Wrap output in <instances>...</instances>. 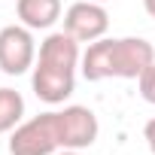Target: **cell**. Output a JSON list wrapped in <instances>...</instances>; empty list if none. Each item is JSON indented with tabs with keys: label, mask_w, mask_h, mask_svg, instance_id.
Here are the masks:
<instances>
[{
	"label": "cell",
	"mask_w": 155,
	"mask_h": 155,
	"mask_svg": "<svg viewBox=\"0 0 155 155\" xmlns=\"http://www.w3.org/2000/svg\"><path fill=\"white\" fill-rule=\"evenodd\" d=\"M37 64V46H34V34L25 25H6L0 31V70L18 76L28 73Z\"/></svg>",
	"instance_id": "4"
},
{
	"label": "cell",
	"mask_w": 155,
	"mask_h": 155,
	"mask_svg": "<svg viewBox=\"0 0 155 155\" xmlns=\"http://www.w3.org/2000/svg\"><path fill=\"white\" fill-rule=\"evenodd\" d=\"M31 85H34V94L40 101H46V104H64L76 91V70L52 67V64L37 61L34 73H31Z\"/></svg>",
	"instance_id": "6"
},
{
	"label": "cell",
	"mask_w": 155,
	"mask_h": 155,
	"mask_svg": "<svg viewBox=\"0 0 155 155\" xmlns=\"http://www.w3.org/2000/svg\"><path fill=\"white\" fill-rule=\"evenodd\" d=\"M143 6H146V12L155 18V0H143Z\"/></svg>",
	"instance_id": "12"
},
{
	"label": "cell",
	"mask_w": 155,
	"mask_h": 155,
	"mask_svg": "<svg viewBox=\"0 0 155 155\" xmlns=\"http://www.w3.org/2000/svg\"><path fill=\"white\" fill-rule=\"evenodd\" d=\"M155 61V49L143 37H122V40H94L82 55V76L88 82L101 79H140L143 70Z\"/></svg>",
	"instance_id": "1"
},
{
	"label": "cell",
	"mask_w": 155,
	"mask_h": 155,
	"mask_svg": "<svg viewBox=\"0 0 155 155\" xmlns=\"http://www.w3.org/2000/svg\"><path fill=\"white\" fill-rule=\"evenodd\" d=\"M15 12L25 28L31 31H49L61 18V0H18Z\"/></svg>",
	"instance_id": "8"
},
{
	"label": "cell",
	"mask_w": 155,
	"mask_h": 155,
	"mask_svg": "<svg viewBox=\"0 0 155 155\" xmlns=\"http://www.w3.org/2000/svg\"><path fill=\"white\" fill-rule=\"evenodd\" d=\"M143 140H146V146H149V152L155 155V119H149V122L143 125Z\"/></svg>",
	"instance_id": "11"
},
{
	"label": "cell",
	"mask_w": 155,
	"mask_h": 155,
	"mask_svg": "<svg viewBox=\"0 0 155 155\" xmlns=\"http://www.w3.org/2000/svg\"><path fill=\"white\" fill-rule=\"evenodd\" d=\"M58 155H76V152H73V149H61Z\"/></svg>",
	"instance_id": "13"
},
{
	"label": "cell",
	"mask_w": 155,
	"mask_h": 155,
	"mask_svg": "<svg viewBox=\"0 0 155 155\" xmlns=\"http://www.w3.org/2000/svg\"><path fill=\"white\" fill-rule=\"evenodd\" d=\"M37 61L52 64V67L76 70V64L82 61V55H79V40L70 37L67 31H52V34L40 43V55H37Z\"/></svg>",
	"instance_id": "7"
},
{
	"label": "cell",
	"mask_w": 155,
	"mask_h": 155,
	"mask_svg": "<svg viewBox=\"0 0 155 155\" xmlns=\"http://www.w3.org/2000/svg\"><path fill=\"white\" fill-rule=\"evenodd\" d=\"M97 3H107V0H97Z\"/></svg>",
	"instance_id": "14"
},
{
	"label": "cell",
	"mask_w": 155,
	"mask_h": 155,
	"mask_svg": "<svg viewBox=\"0 0 155 155\" xmlns=\"http://www.w3.org/2000/svg\"><path fill=\"white\" fill-rule=\"evenodd\" d=\"M25 116V97L15 88H0V134L15 131Z\"/></svg>",
	"instance_id": "9"
},
{
	"label": "cell",
	"mask_w": 155,
	"mask_h": 155,
	"mask_svg": "<svg viewBox=\"0 0 155 155\" xmlns=\"http://www.w3.org/2000/svg\"><path fill=\"white\" fill-rule=\"evenodd\" d=\"M137 85H140V94H143V101L146 104H155V61L143 70V76L137 79Z\"/></svg>",
	"instance_id": "10"
},
{
	"label": "cell",
	"mask_w": 155,
	"mask_h": 155,
	"mask_svg": "<svg viewBox=\"0 0 155 155\" xmlns=\"http://www.w3.org/2000/svg\"><path fill=\"white\" fill-rule=\"evenodd\" d=\"M64 31L79 43H94L110 31V15L97 0H79L64 12Z\"/></svg>",
	"instance_id": "5"
},
{
	"label": "cell",
	"mask_w": 155,
	"mask_h": 155,
	"mask_svg": "<svg viewBox=\"0 0 155 155\" xmlns=\"http://www.w3.org/2000/svg\"><path fill=\"white\" fill-rule=\"evenodd\" d=\"M61 143H58L55 110L21 122L9 137V155H55Z\"/></svg>",
	"instance_id": "2"
},
{
	"label": "cell",
	"mask_w": 155,
	"mask_h": 155,
	"mask_svg": "<svg viewBox=\"0 0 155 155\" xmlns=\"http://www.w3.org/2000/svg\"><path fill=\"white\" fill-rule=\"evenodd\" d=\"M55 125H58V143L61 149H88L97 134H101V125H97V116L88 110V107H64V110H55Z\"/></svg>",
	"instance_id": "3"
}]
</instances>
